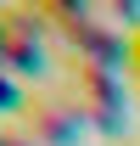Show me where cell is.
Masks as SVG:
<instances>
[{"label": "cell", "mask_w": 140, "mask_h": 146, "mask_svg": "<svg viewBox=\"0 0 140 146\" xmlns=\"http://www.w3.org/2000/svg\"><path fill=\"white\" fill-rule=\"evenodd\" d=\"M73 101H84L90 124H101V129H118L123 124V90H118V73L112 68L79 62V68H73Z\"/></svg>", "instance_id": "1"}, {"label": "cell", "mask_w": 140, "mask_h": 146, "mask_svg": "<svg viewBox=\"0 0 140 146\" xmlns=\"http://www.w3.org/2000/svg\"><path fill=\"white\" fill-rule=\"evenodd\" d=\"M22 112H28V118H34L39 124V135H45V141H73V135H79V124H84V107H79V101H73V90H39L34 101H22Z\"/></svg>", "instance_id": "2"}, {"label": "cell", "mask_w": 140, "mask_h": 146, "mask_svg": "<svg viewBox=\"0 0 140 146\" xmlns=\"http://www.w3.org/2000/svg\"><path fill=\"white\" fill-rule=\"evenodd\" d=\"M22 96H17V84H11V79H6V73H0V107H17Z\"/></svg>", "instance_id": "3"}, {"label": "cell", "mask_w": 140, "mask_h": 146, "mask_svg": "<svg viewBox=\"0 0 140 146\" xmlns=\"http://www.w3.org/2000/svg\"><path fill=\"white\" fill-rule=\"evenodd\" d=\"M129 68H135V79H140V34L129 39Z\"/></svg>", "instance_id": "4"}, {"label": "cell", "mask_w": 140, "mask_h": 146, "mask_svg": "<svg viewBox=\"0 0 140 146\" xmlns=\"http://www.w3.org/2000/svg\"><path fill=\"white\" fill-rule=\"evenodd\" d=\"M6 146H28V141H22V135H6Z\"/></svg>", "instance_id": "5"}, {"label": "cell", "mask_w": 140, "mask_h": 146, "mask_svg": "<svg viewBox=\"0 0 140 146\" xmlns=\"http://www.w3.org/2000/svg\"><path fill=\"white\" fill-rule=\"evenodd\" d=\"M0 146H6V135H0Z\"/></svg>", "instance_id": "6"}]
</instances>
